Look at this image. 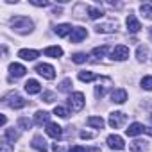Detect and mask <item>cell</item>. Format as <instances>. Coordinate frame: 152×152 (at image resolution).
I'll return each instance as SVG.
<instances>
[{"label": "cell", "instance_id": "1", "mask_svg": "<svg viewBox=\"0 0 152 152\" xmlns=\"http://www.w3.org/2000/svg\"><path fill=\"white\" fill-rule=\"evenodd\" d=\"M11 27L18 34H29L34 29V23L27 16H15V18H11Z\"/></svg>", "mask_w": 152, "mask_h": 152}, {"label": "cell", "instance_id": "2", "mask_svg": "<svg viewBox=\"0 0 152 152\" xmlns=\"http://www.w3.org/2000/svg\"><path fill=\"white\" fill-rule=\"evenodd\" d=\"M4 104H7V106L13 107V109H22V107L27 106V100H25L23 97H20L16 91H13V93H9V95L4 97Z\"/></svg>", "mask_w": 152, "mask_h": 152}, {"label": "cell", "instance_id": "3", "mask_svg": "<svg viewBox=\"0 0 152 152\" xmlns=\"http://www.w3.org/2000/svg\"><path fill=\"white\" fill-rule=\"evenodd\" d=\"M84 95L81 93V91H75V93H72L70 97H68V106L72 107V111H81L83 107H84Z\"/></svg>", "mask_w": 152, "mask_h": 152}, {"label": "cell", "instance_id": "4", "mask_svg": "<svg viewBox=\"0 0 152 152\" xmlns=\"http://www.w3.org/2000/svg\"><path fill=\"white\" fill-rule=\"evenodd\" d=\"M125 122H127V115L122 113V111H115V113L109 115V125L113 129H120Z\"/></svg>", "mask_w": 152, "mask_h": 152}, {"label": "cell", "instance_id": "5", "mask_svg": "<svg viewBox=\"0 0 152 152\" xmlns=\"http://www.w3.org/2000/svg\"><path fill=\"white\" fill-rule=\"evenodd\" d=\"M36 72H38L39 75H43L45 79H48V81H52V79L56 77V68L50 66V64H47V63H39V64H36Z\"/></svg>", "mask_w": 152, "mask_h": 152}, {"label": "cell", "instance_id": "6", "mask_svg": "<svg viewBox=\"0 0 152 152\" xmlns=\"http://www.w3.org/2000/svg\"><path fill=\"white\" fill-rule=\"evenodd\" d=\"M127 57H129V47H125V45H116L111 50V59H115V61H125Z\"/></svg>", "mask_w": 152, "mask_h": 152}, {"label": "cell", "instance_id": "7", "mask_svg": "<svg viewBox=\"0 0 152 152\" xmlns=\"http://www.w3.org/2000/svg\"><path fill=\"white\" fill-rule=\"evenodd\" d=\"M107 147L113 148V150H124L125 143H124V140L118 134H111V136H107Z\"/></svg>", "mask_w": 152, "mask_h": 152}, {"label": "cell", "instance_id": "8", "mask_svg": "<svg viewBox=\"0 0 152 152\" xmlns=\"http://www.w3.org/2000/svg\"><path fill=\"white\" fill-rule=\"evenodd\" d=\"M86 36H88V31L84 27H73V32L70 34V41L72 43H81Z\"/></svg>", "mask_w": 152, "mask_h": 152}, {"label": "cell", "instance_id": "9", "mask_svg": "<svg viewBox=\"0 0 152 152\" xmlns=\"http://www.w3.org/2000/svg\"><path fill=\"white\" fill-rule=\"evenodd\" d=\"M127 31H129L131 34H136V32L141 31V23H140V20H138L134 15H129V16H127Z\"/></svg>", "mask_w": 152, "mask_h": 152}, {"label": "cell", "instance_id": "10", "mask_svg": "<svg viewBox=\"0 0 152 152\" xmlns=\"http://www.w3.org/2000/svg\"><path fill=\"white\" fill-rule=\"evenodd\" d=\"M141 132H147V127H143V125L138 124V122L131 124V125L125 129V134H127V136H138V134H141Z\"/></svg>", "mask_w": 152, "mask_h": 152}, {"label": "cell", "instance_id": "11", "mask_svg": "<svg viewBox=\"0 0 152 152\" xmlns=\"http://www.w3.org/2000/svg\"><path fill=\"white\" fill-rule=\"evenodd\" d=\"M25 91H27L29 95H36V93L41 91V84H39L36 79H29V81L25 83Z\"/></svg>", "mask_w": 152, "mask_h": 152}, {"label": "cell", "instance_id": "12", "mask_svg": "<svg viewBox=\"0 0 152 152\" xmlns=\"http://www.w3.org/2000/svg\"><path fill=\"white\" fill-rule=\"evenodd\" d=\"M47 134H48L50 138H56V140H59V138H61V134H63V129H61L57 124H52V122H48V124H47Z\"/></svg>", "mask_w": 152, "mask_h": 152}, {"label": "cell", "instance_id": "13", "mask_svg": "<svg viewBox=\"0 0 152 152\" xmlns=\"http://www.w3.org/2000/svg\"><path fill=\"white\" fill-rule=\"evenodd\" d=\"M31 147H32L34 150H38V152H47V141H45V140H43V136H39V134L32 138Z\"/></svg>", "mask_w": 152, "mask_h": 152}, {"label": "cell", "instance_id": "14", "mask_svg": "<svg viewBox=\"0 0 152 152\" xmlns=\"http://www.w3.org/2000/svg\"><path fill=\"white\" fill-rule=\"evenodd\" d=\"M25 66L23 64H18V63H11L9 64V73L13 75V77H23L25 75Z\"/></svg>", "mask_w": 152, "mask_h": 152}, {"label": "cell", "instance_id": "15", "mask_svg": "<svg viewBox=\"0 0 152 152\" xmlns=\"http://www.w3.org/2000/svg\"><path fill=\"white\" fill-rule=\"evenodd\" d=\"M38 56H39L38 50H29V48H22V50L18 52V57H22L23 61H34Z\"/></svg>", "mask_w": 152, "mask_h": 152}, {"label": "cell", "instance_id": "16", "mask_svg": "<svg viewBox=\"0 0 152 152\" xmlns=\"http://www.w3.org/2000/svg\"><path fill=\"white\" fill-rule=\"evenodd\" d=\"M111 100L116 104H124L127 100V91L125 90H113L111 91Z\"/></svg>", "mask_w": 152, "mask_h": 152}, {"label": "cell", "instance_id": "17", "mask_svg": "<svg viewBox=\"0 0 152 152\" xmlns=\"http://www.w3.org/2000/svg\"><path fill=\"white\" fill-rule=\"evenodd\" d=\"M54 32H56L57 36L64 38V36H68V34H72V32H73V27H72V25H68V23H61V25H57V27L54 29Z\"/></svg>", "mask_w": 152, "mask_h": 152}, {"label": "cell", "instance_id": "18", "mask_svg": "<svg viewBox=\"0 0 152 152\" xmlns=\"http://www.w3.org/2000/svg\"><path fill=\"white\" fill-rule=\"evenodd\" d=\"M43 54H45L47 57H54V59H57V57L63 56V48H61V47H47V48L43 50Z\"/></svg>", "mask_w": 152, "mask_h": 152}, {"label": "cell", "instance_id": "19", "mask_svg": "<svg viewBox=\"0 0 152 152\" xmlns=\"http://www.w3.org/2000/svg\"><path fill=\"white\" fill-rule=\"evenodd\" d=\"M97 79H100V77L95 75L93 72H88V70L79 72V81H83V83H91V81H97Z\"/></svg>", "mask_w": 152, "mask_h": 152}, {"label": "cell", "instance_id": "20", "mask_svg": "<svg viewBox=\"0 0 152 152\" xmlns=\"http://www.w3.org/2000/svg\"><path fill=\"white\" fill-rule=\"evenodd\" d=\"M116 22H109V23H102V25H97L95 27V31L100 34V32H113V31H116Z\"/></svg>", "mask_w": 152, "mask_h": 152}, {"label": "cell", "instance_id": "21", "mask_svg": "<svg viewBox=\"0 0 152 152\" xmlns=\"http://www.w3.org/2000/svg\"><path fill=\"white\" fill-rule=\"evenodd\" d=\"M86 124H88L90 127L102 129V127H104V118H102V116H90V118L86 120Z\"/></svg>", "mask_w": 152, "mask_h": 152}, {"label": "cell", "instance_id": "22", "mask_svg": "<svg viewBox=\"0 0 152 152\" xmlns=\"http://www.w3.org/2000/svg\"><path fill=\"white\" fill-rule=\"evenodd\" d=\"M131 152H147V141L134 140L131 143Z\"/></svg>", "mask_w": 152, "mask_h": 152}, {"label": "cell", "instance_id": "23", "mask_svg": "<svg viewBox=\"0 0 152 152\" xmlns=\"http://www.w3.org/2000/svg\"><path fill=\"white\" fill-rule=\"evenodd\" d=\"M48 118H50V115H48L47 111H38V113L34 115V122H36L38 125H43V124H48Z\"/></svg>", "mask_w": 152, "mask_h": 152}, {"label": "cell", "instance_id": "24", "mask_svg": "<svg viewBox=\"0 0 152 152\" xmlns=\"http://www.w3.org/2000/svg\"><path fill=\"white\" fill-rule=\"evenodd\" d=\"M107 52H109V47H107V45H102V47H95V48L91 50V54H93L95 57H104Z\"/></svg>", "mask_w": 152, "mask_h": 152}, {"label": "cell", "instance_id": "25", "mask_svg": "<svg viewBox=\"0 0 152 152\" xmlns=\"http://www.w3.org/2000/svg\"><path fill=\"white\" fill-rule=\"evenodd\" d=\"M88 16H90L91 20H97V18H102L104 13H102V9H99V7H88Z\"/></svg>", "mask_w": 152, "mask_h": 152}, {"label": "cell", "instance_id": "26", "mask_svg": "<svg viewBox=\"0 0 152 152\" xmlns=\"http://www.w3.org/2000/svg\"><path fill=\"white\" fill-rule=\"evenodd\" d=\"M86 59H88V56H86L84 52H75V54L72 56V61H73V63H77V64L86 63Z\"/></svg>", "mask_w": 152, "mask_h": 152}, {"label": "cell", "instance_id": "27", "mask_svg": "<svg viewBox=\"0 0 152 152\" xmlns=\"http://www.w3.org/2000/svg\"><path fill=\"white\" fill-rule=\"evenodd\" d=\"M4 138H6V140H9L11 143H15V141L18 140V132L15 131V127H13V129H6V132H4Z\"/></svg>", "mask_w": 152, "mask_h": 152}, {"label": "cell", "instance_id": "28", "mask_svg": "<svg viewBox=\"0 0 152 152\" xmlns=\"http://www.w3.org/2000/svg\"><path fill=\"white\" fill-rule=\"evenodd\" d=\"M140 11H141V15H143L145 18L152 20V4H141Z\"/></svg>", "mask_w": 152, "mask_h": 152}, {"label": "cell", "instance_id": "29", "mask_svg": "<svg viewBox=\"0 0 152 152\" xmlns=\"http://www.w3.org/2000/svg\"><path fill=\"white\" fill-rule=\"evenodd\" d=\"M31 125H32V122H31L29 118H25V116H20V118H18V127H20V129L29 131V129H31Z\"/></svg>", "mask_w": 152, "mask_h": 152}, {"label": "cell", "instance_id": "30", "mask_svg": "<svg viewBox=\"0 0 152 152\" xmlns=\"http://www.w3.org/2000/svg\"><path fill=\"white\" fill-rule=\"evenodd\" d=\"M141 88L147 91H152V75H145L141 79Z\"/></svg>", "mask_w": 152, "mask_h": 152}, {"label": "cell", "instance_id": "31", "mask_svg": "<svg viewBox=\"0 0 152 152\" xmlns=\"http://www.w3.org/2000/svg\"><path fill=\"white\" fill-rule=\"evenodd\" d=\"M136 57H138V61H145V59H147V47H145V45H140V47H138Z\"/></svg>", "mask_w": 152, "mask_h": 152}, {"label": "cell", "instance_id": "32", "mask_svg": "<svg viewBox=\"0 0 152 152\" xmlns=\"http://www.w3.org/2000/svg\"><path fill=\"white\" fill-rule=\"evenodd\" d=\"M0 152H13V143L4 138L2 143H0Z\"/></svg>", "mask_w": 152, "mask_h": 152}, {"label": "cell", "instance_id": "33", "mask_svg": "<svg viewBox=\"0 0 152 152\" xmlns=\"http://www.w3.org/2000/svg\"><path fill=\"white\" fill-rule=\"evenodd\" d=\"M72 86H73V84H72V79H68V77H66V79L59 84V91L66 93V91H70V88H72Z\"/></svg>", "mask_w": 152, "mask_h": 152}, {"label": "cell", "instance_id": "34", "mask_svg": "<svg viewBox=\"0 0 152 152\" xmlns=\"http://www.w3.org/2000/svg\"><path fill=\"white\" fill-rule=\"evenodd\" d=\"M54 115H57V116H61V118H68V109L66 107H61V106H56L54 107Z\"/></svg>", "mask_w": 152, "mask_h": 152}, {"label": "cell", "instance_id": "35", "mask_svg": "<svg viewBox=\"0 0 152 152\" xmlns=\"http://www.w3.org/2000/svg\"><path fill=\"white\" fill-rule=\"evenodd\" d=\"M41 100H45V102H48V104H50V102H54V100H56V93H54V91H45V93H43V97H41Z\"/></svg>", "mask_w": 152, "mask_h": 152}, {"label": "cell", "instance_id": "36", "mask_svg": "<svg viewBox=\"0 0 152 152\" xmlns=\"http://www.w3.org/2000/svg\"><path fill=\"white\" fill-rule=\"evenodd\" d=\"M104 95H106V86H97L95 88V97L97 99H102Z\"/></svg>", "mask_w": 152, "mask_h": 152}, {"label": "cell", "instance_id": "37", "mask_svg": "<svg viewBox=\"0 0 152 152\" xmlns=\"http://www.w3.org/2000/svg\"><path fill=\"white\" fill-rule=\"evenodd\" d=\"M32 6H38V7H47L50 6V2H47V0H31Z\"/></svg>", "mask_w": 152, "mask_h": 152}, {"label": "cell", "instance_id": "38", "mask_svg": "<svg viewBox=\"0 0 152 152\" xmlns=\"http://www.w3.org/2000/svg\"><path fill=\"white\" fill-rule=\"evenodd\" d=\"M68 152H88V150H86L84 147H81V145H73Z\"/></svg>", "mask_w": 152, "mask_h": 152}, {"label": "cell", "instance_id": "39", "mask_svg": "<svg viewBox=\"0 0 152 152\" xmlns=\"http://www.w3.org/2000/svg\"><path fill=\"white\" fill-rule=\"evenodd\" d=\"M81 138H83V140H91V138H93V134H91V132H88V131H83V132H81Z\"/></svg>", "mask_w": 152, "mask_h": 152}, {"label": "cell", "instance_id": "40", "mask_svg": "<svg viewBox=\"0 0 152 152\" xmlns=\"http://www.w3.org/2000/svg\"><path fill=\"white\" fill-rule=\"evenodd\" d=\"M52 150H54V152H64V147H61L59 143H54V145H52Z\"/></svg>", "mask_w": 152, "mask_h": 152}, {"label": "cell", "instance_id": "41", "mask_svg": "<svg viewBox=\"0 0 152 152\" xmlns=\"http://www.w3.org/2000/svg\"><path fill=\"white\" fill-rule=\"evenodd\" d=\"M6 122H7V118H6V115H2V116H0V124L6 125Z\"/></svg>", "mask_w": 152, "mask_h": 152}, {"label": "cell", "instance_id": "42", "mask_svg": "<svg viewBox=\"0 0 152 152\" xmlns=\"http://www.w3.org/2000/svg\"><path fill=\"white\" fill-rule=\"evenodd\" d=\"M148 36H150V39H152V27L148 29Z\"/></svg>", "mask_w": 152, "mask_h": 152}, {"label": "cell", "instance_id": "43", "mask_svg": "<svg viewBox=\"0 0 152 152\" xmlns=\"http://www.w3.org/2000/svg\"><path fill=\"white\" fill-rule=\"evenodd\" d=\"M150 120H152V116H150Z\"/></svg>", "mask_w": 152, "mask_h": 152}]
</instances>
